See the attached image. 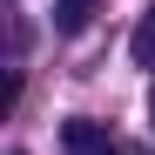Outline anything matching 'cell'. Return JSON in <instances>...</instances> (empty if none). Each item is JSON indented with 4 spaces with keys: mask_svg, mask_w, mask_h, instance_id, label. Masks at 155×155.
Listing matches in <instances>:
<instances>
[{
    "mask_svg": "<svg viewBox=\"0 0 155 155\" xmlns=\"http://www.w3.org/2000/svg\"><path fill=\"white\" fill-rule=\"evenodd\" d=\"M128 54H135V68H155V7L142 14V27H135V41H128Z\"/></svg>",
    "mask_w": 155,
    "mask_h": 155,
    "instance_id": "cell-3",
    "label": "cell"
},
{
    "mask_svg": "<svg viewBox=\"0 0 155 155\" xmlns=\"http://www.w3.org/2000/svg\"><path fill=\"white\" fill-rule=\"evenodd\" d=\"M115 155H148V148H128V142H121V148H115Z\"/></svg>",
    "mask_w": 155,
    "mask_h": 155,
    "instance_id": "cell-4",
    "label": "cell"
},
{
    "mask_svg": "<svg viewBox=\"0 0 155 155\" xmlns=\"http://www.w3.org/2000/svg\"><path fill=\"white\" fill-rule=\"evenodd\" d=\"M148 121H155V88H148Z\"/></svg>",
    "mask_w": 155,
    "mask_h": 155,
    "instance_id": "cell-5",
    "label": "cell"
},
{
    "mask_svg": "<svg viewBox=\"0 0 155 155\" xmlns=\"http://www.w3.org/2000/svg\"><path fill=\"white\" fill-rule=\"evenodd\" d=\"M94 20V0H54V34H81Z\"/></svg>",
    "mask_w": 155,
    "mask_h": 155,
    "instance_id": "cell-2",
    "label": "cell"
},
{
    "mask_svg": "<svg viewBox=\"0 0 155 155\" xmlns=\"http://www.w3.org/2000/svg\"><path fill=\"white\" fill-rule=\"evenodd\" d=\"M61 148H68V155H115L121 142L108 135V121H88V115H74V121H61Z\"/></svg>",
    "mask_w": 155,
    "mask_h": 155,
    "instance_id": "cell-1",
    "label": "cell"
}]
</instances>
